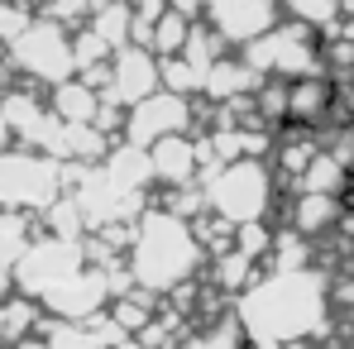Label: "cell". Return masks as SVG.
<instances>
[{"label": "cell", "mask_w": 354, "mask_h": 349, "mask_svg": "<svg viewBox=\"0 0 354 349\" xmlns=\"http://www.w3.org/2000/svg\"><path fill=\"white\" fill-rule=\"evenodd\" d=\"M15 58L24 62L34 77L58 82L62 72L72 67V48L62 44L58 29H24V34H19V44H15Z\"/></svg>", "instance_id": "cell-1"}, {"label": "cell", "mask_w": 354, "mask_h": 349, "mask_svg": "<svg viewBox=\"0 0 354 349\" xmlns=\"http://www.w3.org/2000/svg\"><path fill=\"white\" fill-rule=\"evenodd\" d=\"M0 201H48V168L39 158L0 153Z\"/></svg>", "instance_id": "cell-2"}]
</instances>
